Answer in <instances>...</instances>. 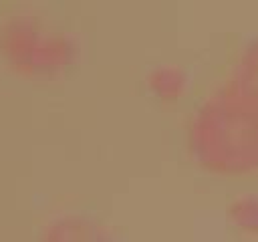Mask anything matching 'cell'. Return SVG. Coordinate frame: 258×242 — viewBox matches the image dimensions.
Wrapping results in <instances>:
<instances>
[{
    "instance_id": "cell-6",
    "label": "cell",
    "mask_w": 258,
    "mask_h": 242,
    "mask_svg": "<svg viewBox=\"0 0 258 242\" xmlns=\"http://www.w3.org/2000/svg\"><path fill=\"white\" fill-rule=\"evenodd\" d=\"M230 224L244 234H258V192H242L226 208Z\"/></svg>"
},
{
    "instance_id": "cell-3",
    "label": "cell",
    "mask_w": 258,
    "mask_h": 242,
    "mask_svg": "<svg viewBox=\"0 0 258 242\" xmlns=\"http://www.w3.org/2000/svg\"><path fill=\"white\" fill-rule=\"evenodd\" d=\"M38 242H117L111 228L97 216L85 212H62L52 216L40 230Z\"/></svg>"
},
{
    "instance_id": "cell-5",
    "label": "cell",
    "mask_w": 258,
    "mask_h": 242,
    "mask_svg": "<svg viewBox=\"0 0 258 242\" xmlns=\"http://www.w3.org/2000/svg\"><path fill=\"white\" fill-rule=\"evenodd\" d=\"M226 77L258 99V30L240 44Z\"/></svg>"
},
{
    "instance_id": "cell-4",
    "label": "cell",
    "mask_w": 258,
    "mask_h": 242,
    "mask_svg": "<svg viewBox=\"0 0 258 242\" xmlns=\"http://www.w3.org/2000/svg\"><path fill=\"white\" fill-rule=\"evenodd\" d=\"M145 83L149 91L161 101H175L185 93L189 85V75L177 63H159L147 71Z\"/></svg>"
},
{
    "instance_id": "cell-2",
    "label": "cell",
    "mask_w": 258,
    "mask_h": 242,
    "mask_svg": "<svg viewBox=\"0 0 258 242\" xmlns=\"http://www.w3.org/2000/svg\"><path fill=\"white\" fill-rule=\"evenodd\" d=\"M77 38L34 10H14L0 22V54L10 69L28 77L62 73L77 56Z\"/></svg>"
},
{
    "instance_id": "cell-1",
    "label": "cell",
    "mask_w": 258,
    "mask_h": 242,
    "mask_svg": "<svg viewBox=\"0 0 258 242\" xmlns=\"http://www.w3.org/2000/svg\"><path fill=\"white\" fill-rule=\"evenodd\" d=\"M189 157L206 171H258V99L224 77L191 109L185 123Z\"/></svg>"
}]
</instances>
